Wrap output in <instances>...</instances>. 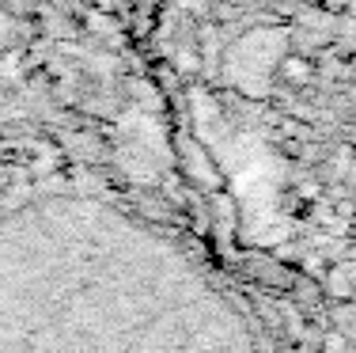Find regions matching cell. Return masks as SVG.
I'll use <instances>...</instances> for the list:
<instances>
[{
  "instance_id": "cell-3",
  "label": "cell",
  "mask_w": 356,
  "mask_h": 353,
  "mask_svg": "<svg viewBox=\"0 0 356 353\" xmlns=\"http://www.w3.org/2000/svg\"><path fill=\"white\" fill-rule=\"evenodd\" d=\"M322 353H349V342H345L341 331H330L326 342H322Z\"/></svg>"
},
{
  "instance_id": "cell-2",
  "label": "cell",
  "mask_w": 356,
  "mask_h": 353,
  "mask_svg": "<svg viewBox=\"0 0 356 353\" xmlns=\"http://www.w3.org/2000/svg\"><path fill=\"white\" fill-rule=\"evenodd\" d=\"M318 65L311 54H303V49H292V54H284L281 61H277V77L284 84H292V88H307L311 80H315Z\"/></svg>"
},
{
  "instance_id": "cell-1",
  "label": "cell",
  "mask_w": 356,
  "mask_h": 353,
  "mask_svg": "<svg viewBox=\"0 0 356 353\" xmlns=\"http://www.w3.org/2000/svg\"><path fill=\"white\" fill-rule=\"evenodd\" d=\"M322 289H326L330 300H337V304H349L356 297V258H341V262H334L326 274H322Z\"/></svg>"
},
{
  "instance_id": "cell-4",
  "label": "cell",
  "mask_w": 356,
  "mask_h": 353,
  "mask_svg": "<svg viewBox=\"0 0 356 353\" xmlns=\"http://www.w3.org/2000/svg\"><path fill=\"white\" fill-rule=\"evenodd\" d=\"M349 308H353V319H356V297H353V300H349Z\"/></svg>"
}]
</instances>
